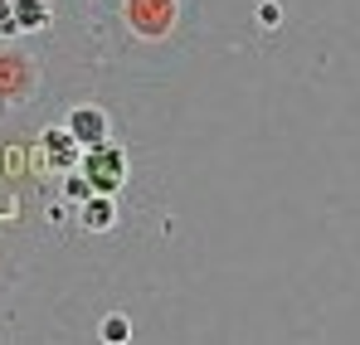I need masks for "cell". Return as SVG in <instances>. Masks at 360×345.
Wrapping results in <instances>:
<instances>
[{
  "instance_id": "obj_1",
  "label": "cell",
  "mask_w": 360,
  "mask_h": 345,
  "mask_svg": "<svg viewBox=\"0 0 360 345\" xmlns=\"http://www.w3.org/2000/svg\"><path fill=\"white\" fill-rule=\"evenodd\" d=\"M127 25L141 39H161L176 25V0H127Z\"/></svg>"
},
{
  "instance_id": "obj_2",
  "label": "cell",
  "mask_w": 360,
  "mask_h": 345,
  "mask_svg": "<svg viewBox=\"0 0 360 345\" xmlns=\"http://www.w3.org/2000/svg\"><path fill=\"white\" fill-rule=\"evenodd\" d=\"M68 131H73L78 141H88V151H93V146H103L108 122H103V112H93V108H78V112L68 117Z\"/></svg>"
}]
</instances>
